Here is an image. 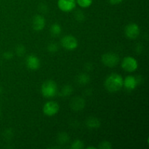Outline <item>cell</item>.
Listing matches in <instances>:
<instances>
[{
  "instance_id": "cell-20",
  "label": "cell",
  "mask_w": 149,
  "mask_h": 149,
  "mask_svg": "<svg viewBox=\"0 0 149 149\" xmlns=\"http://www.w3.org/2000/svg\"><path fill=\"white\" fill-rule=\"evenodd\" d=\"M74 17H75V19L77 21L81 22L84 20L85 16H84V14L83 13L82 11H81V10H77L75 13V14H74Z\"/></svg>"
},
{
  "instance_id": "cell-11",
  "label": "cell",
  "mask_w": 149,
  "mask_h": 149,
  "mask_svg": "<svg viewBox=\"0 0 149 149\" xmlns=\"http://www.w3.org/2000/svg\"><path fill=\"white\" fill-rule=\"evenodd\" d=\"M46 22H45V18L42 15H36L33 18V22H32V27L33 30L36 31H40L43 30L45 28Z\"/></svg>"
},
{
  "instance_id": "cell-25",
  "label": "cell",
  "mask_w": 149,
  "mask_h": 149,
  "mask_svg": "<svg viewBox=\"0 0 149 149\" xmlns=\"http://www.w3.org/2000/svg\"><path fill=\"white\" fill-rule=\"evenodd\" d=\"M109 1L110 2V4H112V5H116V4H119L120 3H122L123 0H109Z\"/></svg>"
},
{
  "instance_id": "cell-4",
  "label": "cell",
  "mask_w": 149,
  "mask_h": 149,
  "mask_svg": "<svg viewBox=\"0 0 149 149\" xmlns=\"http://www.w3.org/2000/svg\"><path fill=\"white\" fill-rule=\"evenodd\" d=\"M138 66V61L131 56L125 57L122 62V68L127 72H134L137 70Z\"/></svg>"
},
{
  "instance_id": "cell-10",
  "label": "cell",
  "mask_w": 149,
  "mask_h": 149,
  "mask_svg": "<svg viewBox=\"0 0 149 149\" xmlns=\"http://www.w3.org/2000/svg\"><path fill=\"white\" fill-rule=\"evenodd\" d=\"M70 106H71L72 110L76 111H81L84 109V106H85V100L82 97L77 96L71 100Z\"/></svg>"
},
{
  "instance_id": "cell-23",
  "label": "cell",
  "mask_w": 149,
  "mask_h": 149,
  "mask_svg": "<svg viewBox=\"0 0 149 149\" xmlns=\"http://www.w3.org/2000/svg\"><path fill=\"white\" fill-rule=\"evenodd\" d=\"M25 52H26V48H25V47L23 45H20L17 47V48H16V54L19 57L23 56L25 54Z\"/></svg>"
},
{
  "instance_id": "cell-15",
  "label": "cell",
  "mask_w": 149,
  "mask_h": 149,
  "mask_svg": "<svg viewBox=\"0 0 149 149\" xmlns=\"http://www.w3.org/2000/svg\"><path fill=\"white\" fill-rule=\"evenodd\" d=\"M50 33L54 36H58L61 33V26L58 23H54L50 27Z\"/></svg>"
},
{
  "instance_id": "cell-9",
  "label": "cell",
  "mask_w": 149,
  "mask_h": 149,
  "mask_svg": "<svg viewBox=\"0 0 149 149\" xmlns=\"http://www.w3.org/2000/svg\"><path fill=\"white\" fill-rule=\"evenodd\" d=\"M26 65L29 69L35 71L40 67V60L34 55H29L26 58Z\"/></svg>"
},
{
  "instance_id": "cell-6",
  "label": "cell",
  "mask_w": 149,
  "mask_h": 149,
  "mask_svg": "<svg viewBox=\"0 0 149 149\" xmlns=\"http://www.w3.org/2000/svg\"><path fill=\"white\" fill-rule=\"evenodd\" d=\"M60 106L58 103L55 101H49L43 106V112L46 116H55L59 111Z\"/></svg>"
},
{
  "instance_id": "cell-21",
  "label": "cell",
  "mask_w": 149,
  "mask_h": 149,
  "mask_svg": "<svg viewBox=\"0 0 149 149\" xmlns=\"http://www.w3.org/2000/svg\"><path fill=\"white\" fill-rule=\"evenodd\" d=\"M47 50L48 52H51V53H55V52H56L58 50V45L55 43L49 44L47 46Z\"/></svg>"
},
{
  "instance_id": "cell-16",
  "label": "cell",
  "mask_w": 149,
  "mask_h": 149,
  "mask_svg": "<svg viewBox=\"0 0 149 149\" xmlns=\"http://www.w3.org/2000/svg\"><path fill=\"white\" fill-rule=\"evenodd\" d=\"M73 92V88L71 85H65L63 87L61 92V95L63 97H67L71 95Z\"/></svg>"
},
{
  "instance_id": "cell-13",
  "label": "cell",
  "mask_w": 149,
  "mask_h": 149,
  "mask_svg": "<svg viewBox=\"0 0 149 149\" xmlns=\"http://www.w3.org/2000/svg\"><path fill=\"white\" fill-rule=\"evenodd\" d=\"M86 125L88 128L90 129H97L100 127V122L97 118L94 117V116H90L87 118L86 120Z\"/></svg>"
},
{
  "instance_id": "cell-28",
  "label": "cell",
  "mask_w": 149,
  "mask_h": 149,
  "mask_svg": "<svg viewBox=\"0 0 149 149\" xmlns=\"http://www.w3.org/2000/svg\"><path fill=\"white\" fill-rule=\"evenodd\" d=\"M0 116H1V110H0Z\"/></svg>"
},
{
  "instance_id": "cell-27",
  "label": "cell",
  "mask_w": 149,
  "mask_h": 149,
  "mask_svg": "<svg viewBox=\"0 0 149 149\" xmlns=\"http://www.w3.org/2000/svg\"><path fill=\"white\" fill-rule=\"evenodd\" d=\"M90 148H93V149H95V147H93V146H88L87 148V149H90Z\"/></svg>"
},
{
  "instance_id": "cell-2",
  "label": "cell",
  "mask_w": 149,
  "mask_h": 149,
  "mask_svg": "<svg viewBox=\"0 0 149 149\" xmlns=\"http://www.w3.org/2000/svg\"><path fill=\"white\" fill-rule=\"evenodd\" d=\"M41 92L42 95L47 98L54 97L58 93V86L53 80H47L42 84Z\"/></svg>"
},
{
  "instance_id": "cell-1",
  "label": "cell",
  "mask_w": 149,
  "mask_h": 149,
  "mask_svg": "<svg viewBox=\"0 0 149 149\" xmlns=\"http://www.w3.org/2000/svg\"><path fill=\"white\" fill-rule=\"evenodd\" d=\"M123 81L124 79L122 76L116 73H113L105 80V87L110 93H116L123 87Z\"/></svg>"
},
{
  "instance_id": "cell-7",
  "label": "cell",
  "mask_w": 149,
  "mask_h": 149,
  "mask_svg": "<svg viewBox=\"0 0 149 149\" xmlns=\"http://www.w3.org/2000/svg\"><path fill=\"white\" fill-rule=\"evenodd\" d=\"M140 28L136 23H130L125 27V33L127 38L130 39H135L140 34Z\"/></svg>"
},
{
  "instance_id": "cell-3",
  "label": "cell",
  "mask_w": 149,
  "mask_h": 149,
  "mask_svg": "<svg viewBox=\"0 0 149 149\" xmlns=\"http://www.w3.org/2000/svg\"><path fill=\"white\" fill-rule=\"evenodd\" d=\"M101 61L106 66L113 68L119 64V56L114 52H108L102 55Z\"/></svg>"
},
{
  "instance_id": "cell-8",
  "label": "cell",
  "mask_w": 149,
  "mask_h": 149,
  "mask_svg": "<svg viewBox=\"0 0 149 149\" xmlns=\"http://www.w3.org/2000/svg\"><path fill=\"white\" fill-rule=\"evenodd\" d=\"M76 0H58V6L61 10L63 12H71L75 8Z\"/></svg>"
},
{
  "instance_id": "cell-17",
  "label": "cell",
  "mask_w": 149,
  "mask_h": 149,
  "mask_svg": "<svg viewBox=\"0 0 149 149\" xmlns=\"http://www.w3.org/2000/svg\"><path fill=\"white\" fill-rule=\"evenodd\" d=\"M69 141V136L65 132H61L58 136V141L61 144H65Z\"/></svg>"
},
{
  "instance_id": "cell-18",
  "label": "cell",
  "mask_w": 149,
  "mask_h": 149,
  "mask_svg": "<svg viewBox=\"0 0 149 149\" xmlns=\"http://www.w3.org/2000/svg\"><path fill=\"white\" fill-rule=\"evenodd\" d=\"M84 143L80 140H76L71 143V149H82L84 148Z\"/></svg>"
},
{
  "instance_id": "cell-14",
  "label": "cell",
  "mask_w": 149,
  "mask_h": 149,
  "mask_svg": "<svg viewBox=\"0 0 149 149\" xmlns=\"http://www.w3.org/2000/svg\"><path fill=\"white\" fill-rule=\"evenodd\" d=\"M77 81L78 84H81V85H85L87 84L90 81V76L85 73H81V74H79L77 77Z\"/></svg>"
},
{
  "instance_id": "cell-26",
  "label": "cell",
  "mask_w": 149,
  "mask_h": 149,
  "mask_svg": "<svg viewBox=\"0 0 149 149\" xmlns=\"http://www.w3.org/2000/svg\"><path fill=\"white\" fill-rule=\"evenodd\" d=\"M39 8V10H40V11H42V13H45V12L47 10V6L44 4H40Z\"/></svg>"
},
{
  "instance_id": "cell-22",
  "label": "cell",
  "mask_w": 149,
  "mask_h": 149,
  "mask_svg": "<svg viewBox=\"0 0 149 149\" xmlns=\"http://www.w3.org/2000/svg\"><path fill=\"white\" fill-rule=\"evenodd\" d=\"M98 148L100 149H111L112 146L110 142L105 141H103V142H101L100 144H99Z\"/></svg>"
},
{
  "instance_id": "cell-24",
  "label": "cell",
  "mask_w": 149,
  "mask_h": 149,
  "mask_svg": "<svg viewBox=\"0 0 149 149\" xmlns=\"http://www.w3.org/2000/svg\"><path fill=\"white\" fill-rule=\"evenodd\" d=\"M3 57H4L5 59H11L13 58V54L11 52H6L3 54Z\"/></svg>"
},
{
  "instance_id": "cell-12",
  "label": "cell",
  "mask_w": 149,
  "mask_h": 149,
  "mask_svg": "<svg viewBox=\"0 0 149 149\" xmlns=\"http://www.w3.org/2000/svg\"><path fill=\"white\" fill-rule=\"evenodd\" d=\"M137 85H138V80L136 77L133 76H127L123 81V86L130 91L135 90Z\"/></svg>"
},
{
  "instance_id": "cell-5",
  "label": "cell",
  "mask_w": 149,
  "mask_h": 149,
  "mask_svg": "<svg viewBox=\"0 0 149 149\" xmlns=\"http://www.w3.org/2000/svg\"><path fill=\"white\" fill-rule=\"evenodd\" d=\"M61 45L63 47L65 48L67 50H74L78 46V42L77 39L74 36L68 35L63 37L61 39Z\"/></svg>"
},
{
  "instance_id": "cell-19",
  "label": "cell",
  "mask_w": 149,
  "mask_h": 149,
  "mask_svg": "<svg viewBox=\"0 0 149 149\" xmlns=\"http://www.w3.org/2000/svg\"><path fill=\"white\" fill-rule=\"evenodd\" d=\"M76 2L82 8H87L91 5L93 0H77Z\"/></svg>"
},
{
  "instance_id": "cell-29",
  "label": "cell",
  "mask_w": 149,
  "mask_h": 149,
  "mask_svg": "<svg viewBox=\"0 0 149 149\" xmlns=\"http://www.w3.org/2000/svg\"><path fill=\"white\" fill-rule=\"evenodd\" d=\"M0 93H1V89H0Z\"/></svg>"
}]
</instances>
